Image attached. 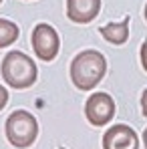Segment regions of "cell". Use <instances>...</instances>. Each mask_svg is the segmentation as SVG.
<instances>
[{"instance_id":"1","label":"cell","mask_w":147,"mask_h":149,"mask_svg":"<svg viewBox=\"0 0 147 149\" xmlns=\"http://www.w3.org/2000/svg\"><path fill=\"white\" fill-rule=\"evenodd\" d=\"M107 73V61L99 50H83L71 63V79L79 91L95 89Z\"/></svg>"},{"instance_id":"2","label":"cell","mask_w":147,"mask_h":149,"mask_svg":"<svg viewBox=\"0 0 147 149\" xmlns=\"http://www.w3.org/2000/svg\"><path fill=\"white\" fill-rule=\"evenodd\" d=\"M0 73H2V79L12 89H28L36 83L38 69L28 54L20 52V50H10L2 58Z\"/></svg>"},{"instance_id":"3","label":"cell","mask_w":147,"mask_h":149,"mask_svg":"<svg viewBox=\"0 0 147 149\" xmlns=\"http://www.w3.org/2000/svg\"><path fill=\"white\" fill-rule=\"evenodd\" d=\"M36 135H38V123L32 113L24 109L10 113V117L6 119V139L10 141V145L26 149L36 141Z\"/></svg>"},{"instance_id":"4","label":"cell","mask_w":147,"mask_h":149,"mask_svg":"<svg viewBox=\"0 0 147 149\" xmlns=\"http://www.w3.org/2000/svg\"><path fill=\"white\" fill-rule=\"evenodd\" d=\"M30 42H32L34 54L40 61H45V63L54 61V56L59 54V49H61L59 32L50 24H47V22H40V24L34 26L32 36H30Z\"/></svg>"},{"instance_id":"5","label":"cell","mask_w":147,"mask_h":149,"mask_svg":"<svg viewBox=\"0 0 147 149\" xmlns=\"http://www.w3.org/2000/svg\"><path fill=\"white\" fill-rule=\"evenodd\" d=\"M85 115L91 125L103 127L115 117V101L107 93H95L85 103Z\"/></svg>"},{"instance_id":"6","label":"cell","mask_w":147,"mask_h":149,"mask_svg":"<svg viewBox=\"0 0 147 149\" xmlns=\"http://www.w3.org/2000/svg\"><path fill=\"white\" fill-rule=\"evenodd\" d=\"M103 149H139V137L129 125H113L103 135Z\"/></svg>"},{"instance_id":"7","label":"cell","mask_w":147,"mask_h":149,"mask_svg":"<svg viewBox=\"0 0 147 149\" xmlns=\"http://www.w3.org/2000/svg\"><path fill=\"white\" fill-rule=\"evenodd\" d=\"M101 10V0H67V16L77 24L91 22Z\"/></svg>"},{"instance_id":"8","label":"cell","mask_w":147,"mask_h":149,"mask_svg":"<svg viewBox=\"0 0 147 149\" xmlns=\"http://www.w3.org/2000/svg\"><path fill=\"white\" fill-rule=\"evenodd\" d=\"M129 22L131 18L125 16L121 22H111V24H105L101 28V34L107 42L111 45H125L127 38H129Z\"/></svg>"},{"instance_id":"9","label":"cell","mask_w":147,"mask_h":149,"mask_svg":"<svg viewBox=\"0 0 147 149\" xmlns=\"http://www.w3.org/2000/svg\"><path fill=\"white\" fill-rule=\"evenodd\" d=\"M18 34H20V30H18V26L14 24L12 20L0 18V49L10 47L18 38Z\"/></svg>"},{"instance_id":"10","label":"cell","mask_w":147,"mask_h":149,"mask_svg":"<svg viewBox=\"0 0 147 149\" xmlns=\"http://www.w3.org/2000/svg\"><path fill=\"white\" fill-rule=\"evenodd\" d=\"M139 56H141V67H143V71H147V38L143 40V45H141Z\"/></svg>"},{"instance_id":"11","label":"cell","mask_w":147,"mask_h":149,"mask_svg":"<svg viewBox=\"0 0 147 149\" xmlns=\"http://www.w3.org/2000/svg\"><path fill=\"white\" fill-rule=\"evenodd\" d=\"M6 103H8V91H6V87L0 85V111L6 107Z\"/></svg>"},{"instance_id":"12","label":"cell","mask_w":147,"mask_h":149,"mask_svg":"<svg viewBox=\"0 0 147 149\" xmlns=\"http://www.w3.org/2000/svg\"><path fill=\"white\" fill-rule=\"evenodd\" d=\"M141 113H143V117H147V89L141 95Z\"/></svg>"},{"instance_id":"13","label":"cell","mask_w":147,"mask_h":149,"mask_svg":"<svg viewBox=\"0 0 147 149\" xmlns=\"http://www.w3.org/2000/svg\"><path fill=\"white\" fill-rule=\"evenodd\" d=\"M143 145H145V149H147V127H145V131H143Z\"/></svg>"},{"instance_id":"14","label":"cell","mask_w":147,"mask_h":149,"mask_svg":"<svg viewBox=\"0 0 147 149\" xmlns=\"http://www.w3.org/2000/svg\"><path fill=\"white\" fill-rule=\"evenodd\" d=\"M143 16H145V20H147V4H145V10H143Z\"/></svg>"},{"instance_id":"15","label":"cell","mask_w":147,"mask_h":149,"mask_svg":"<svg viewBox=\"0 0 147 149\" xmlns=\"http://www.w3.org/2000/svg\"><path fill=\"white\" fill-rule=\"evenodd\" d=\"M61 149H65V147H61Z\"/></svg>"},{"instance_id":"16","label":"cell","mask_w":147,"mask_h":149,"mask_svg":"<svg viewBox=\"0 0 147 149\" xmlns=\"http://www.w3.org/2000/svg\"><path fill=\"white\" fill-rule=\"evenodd\" d=\"M0 2H2V0H0Z\"/></svg>"}]
</instances>
